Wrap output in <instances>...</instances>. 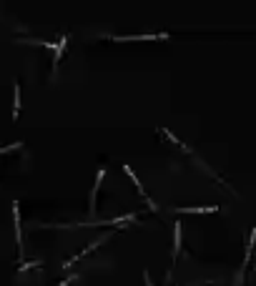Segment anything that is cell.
<instances>
[{"label":"cell","mask_w":256,"mask_h":286,"mask_svg":"<svg viewBox=\"0 0 256 286\" xmlns=\"http://www.w3.org/2000/svg\"><path fill=\"white\" fill-rule=\"evenodd\" d=\"M123 171H126V174H128V178H131V181H133V184H136V188H138V191H141V196H143V198H146V204H148V208H151V211H158V206H156V204H153V201H151V198H148V194H146V191H143V186H141V181H138V178H136V174H133V171H131V168H128V164H126V166H123Z\"/></svg>","instance_id":"cell-1"},{"label":"cell","mask_w":256,"mask_h":286,"mask_svg":"<svg viewBox=\"0 0 256 286\" xmlns=\"http://www.w3.org/2000/svg\"><path fill=\"white\" fill-rule=\"evenodd\" d=\"M158 136H163V138H166V140H171V143H173V146H178V148H181V151H183V154H188V156H193V151H191V148H188V146H183V143H181V140H178V138H176V136H173V133H168V130H166V128H158Z\"/></svg>","instance_id":"cell-2"},{"label":"cell","mask_w":256,"mask_h":286,"mask_svg":"<svg viewBox=\"0 0 256 286\" xmlns=\"http://www.w3.org/2000/svg\"><path fill=\"white\" fill-rule=\"evenodd\" d=\"M103 176H106V168H101L98 176H96V184H93V191H91V214H96V196H98V191H101V181H103Z\"/></svg>","instance_id":"cell-3"},{"label":"cell","mask_w":256,"mask_h":286,"mask_svg":"<svg viewBox=\"0 0 256 286\" xmlns=\"http://www.w3.org/2000/svg\"><path fill=\"white\" fill-rule=\"evenodd\" d=\"M253 241H256V228H253V231H251V236H248V244H246V258H243V268H241V276H238V278H243V274H246V268H248L251 251H253Z\"/></svg>","instance_id":"cell-4"},{"label":"cell","mask_w":256,"mask_h":286,"mask_svg":"<svg viewBox=\"0 0 256 286\" xmlns=\"http://www.w3.org/2000/svg\"><path fill=\"white\" fill-rule=\"evenodd\" d=\"M111 40H168V36H128V38H121V36H113Z\"/></svg>","instance_id":"cell-5"},{"label":"cell","mask_w":256,"mask_h":286,"mask_svg":"<svg viewBox=\"0 0 256 286\" xmlns=\"http://www.w3.org/2000/svg\"><path fill=\"white\" fill-rule=\"evenodd\" d=\"M218 206H196V208H178V214H213Z\"/></svg>","instance_id":"cell-6"},{"label":"cell","mask_w":256,"mask_h":286,"mask_svg":"<svg viewBox=\"0 0 256 286\" xmlns=\"http://www.w3.org/2000/svg\"><path fill=\"white\" fill-rule=\"evenodd\" d=\"M178 251H181V224L173 226V258H178Z\"/></svg>","instance_id":"cell-7"},{"label":"cell","mask_w":256,"mask_h":286,"mask_svg":"<svg viewBox=\"0 0 256 286\" xmlns=\"http://www.w3.org/2000/svg\"><path fill=\"white\" fill-rule=\"evenodd\" d=\"M143 278H146V286H153V281H151V276H148V271H143Z\"/></svg>","instance_id":"cell-8"}]
</instances>
